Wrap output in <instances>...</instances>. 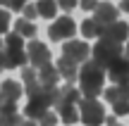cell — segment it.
<instances>
[{
  "mask_svg": "<svg viewBox=\"0 0 129 126\" xmlns=\"http://www.w3.org/2000/svg\"><path fill=\"white\" fill-rule=\"evenodd\" d=\"M77 79L81 83V90L84 98H96L98 93L103 90V81H105V69L101 64H96L93 60H86L81 64V69L77 71Z\"/></svg>",
  "mask_w": 129,
  "mask_h": 126,
  "instance_id": "6da1fadb",
  "label": "cell"
},
{
  "mask_svg": "<svg viewBox=\"0 0 129 126\" xmlns=\"http://www.w3.org/2000/svg\"><path fill=\"white\" fill-rule=\"evenodd\" d=\"M91 57L96 64H101L103 69H108L110 64H115L117 60L124 57V45H117V43H108V41H98L91 48Z\"/></svg>",
  "mask_w": 129,
  "mask_h": 126,
  "instance_id": "7a4b0ae2",
  "label": "cell"
},
{
  "mask_svg": "<svg viewBox=\"0 0 129 126\" xmlns=\"http://www.w3.org/2000/svg\"><path fill=\"white\" fill-rule=\"evenodd\" d=\"M77 112H79V119L86 126H101L105 121V109H103L101 100L96 98H81L77 102Z\"/></svg>",
  "mask_w": 129,
  "mask_h": 126,
  "instance_id": "3957f363",
  "label": "cell"
},
{
  "mask_svg": "<svg viewBox=\"0 0 129 126\" xmlns=\"http://www.w3.org/2000/svg\"><path fill=\"white\" fill-rule=\"evenodd\" d=\"M77 33V24H74L72 17H57L53 22V26L48 29V36L50 41L62 43V41H72V36Z\"/></svg>",
  "mask_w": 129,
  "mask_h": 126,
  "instance_id": "277c9868",
  "label": "cell"
},
{
  "mask_svg": "<svg viewBox=\"0 0 129 126\" xmlns=\"http://www.w3.org/2000/svg\"><path fill=\"white\" fill-rule=\"evenodd\" d=\"M62 57L69 62H74V64H84V62L91 57V48L86 45L84 41H64L62 45Z\"/></svg>",
  "mask_w": 129,
  "mask_h": 126,
  "instance_id": "5b68a950",
  "label": "cell"
},
{
  "mask_svg": "<svg viewBox=\"0 0 129 126\" xmlns=\"http://www.w3.org/2000/svg\"><path fill=\"white\" fill-rule=\"evenodd\" d=\"M26 60H29V67H34V69H41V67L50 64V50H48V45H43L41 41H29Z\"/></svg>",
  "mask_w": 129,
  "mask_h": 126,
  "instance_id": "8992f818",
  "label": "cell"
},
{
  "mask_svg": "<svg viewBox=\"0 0 129 126\" xmlns=\"http://www.w3.org/2000/svg\"><path fill=\"white\" fill-rule=\"evenodd\" d=\"M129 38V24L127 22H112L108 24V26H103L101 31V41H108V43H117V45H122Z\"/></svg>",
  "mask_w": 129,
  "mask_h": 126,
  "instance_id": "52a82bcc",
  "label": "cell"
},
{
  "mask_svg": "<svg viewBox=\"0 0 129 126\" xmlns=\"http://www.w3.org/2000/svg\"><path fill=\"white\" fill-rule=\"evenodd\" d=\"M105 76H110V81L115 86H129V60L122 57L115 64H110L105 69Z\"/></svg>",
  "mask_w": 129,
  "mask_h": 126,
  "instance_id": "ba28073f",
  "label": "cell"
},
{
  "mask_svg": "<svg viewBox=\"0 0 129 126\" xmlns=\"http://www.w3.org/2000/svg\"><path fill=\"white\" fill-rule=\"evenodd\" d=\"M117 17H120V10L112 3H98L96 10H93V22L98 26H108V24L117 22Z\"/></svg>",
  "mask_w": 129,
  "mask_h": 126,
  "instance_id": "9c48e42d",
  "label": "cell"
},
{
  "mask_svg": "<svg viewBox=\"0 0 129 126\" xmlns=\"http://www.w3.org/2000/svg\"><path fill=\"white\" fill-rule=\"evenodd\" d=\"M24 95V88H22V83H17V81H12V79H7V81H3V86H0V102H12V105H17V100Z\"/></svg>",
  "mask_w": 129,
  "mask_h": 126,
  "instance_id": "30bf717a",
  "label": "cell"
},
{
  "mask_svg": "<svg viewBox=\"0 0 129 126\" xmlns=\"http://www.w3.org/2000/svg\"><path fill=\"white\" fill-rule=\"evenodd\" d=\"M5 52V69H19V67H26V52L24 48H3Z\"/></svg>",
  "mask_w": 129,
  "mask_h": 126,
  "instance_id": "8fae6325",
  "label": "cell"
},
{
  "mask_svg": "<svg viewBox=\"0 0 129 126\" xmlns=\"http://www.w3.org/2000/svg\"><path fill=\"white\" fill-rule=\"evenodd\" d=\"M79 100H81V93H79L74 86H62V88H57V98H55V105L53 107H62V105H77Z\"/></svg>",
  "mask_w": 129,
  "mask_h": 126,
  "instance_id": "7c38bea8",
  "label": "cell"
},
{
  "mask_svg": "<svg viewBox=\"0 0 129 126\" xmlns=\"http://www.w3.org/2000/svg\"><path fill=\"white\" fill-rule=\"evenodd\" d=\"M22 117L17 112V105L12 102H0V126H19Z\"/></svg>",
  "mask_w": 129,
  "mask_h": 126,
  "instance_id": "4fadbf2b",
  "label": "cell"
},
{
  "mask_svg": "<svg viewBox=\"0 0 129 126\" xmlns=\"http://www.w3.org/2000/svg\"><path fill=\"white\" fill-rule=\"evenodd\" d=\"M38 74V83L46 86V88H57V81H60V74H57V69L53 64H46L41 67V69H36Z\"/></svg>",
  "mask_w": 129,
  "mask_h": 126,
  "instance_id": "5bb4252c",
  "label": "cell"
},
{
  "mask_svg": "<svg viewBox=\"0 0 129 126\" xmlns=\"http://www.w3.org/2000/svg\"><path fill=\"white\" fill-rule=\"evenodd\" d=\"M55 69H57V74H60V79H64L69 86L77 81V71H79V67L74 64V62H69V60H64V57H60V60H57V64H55Z\"/></svg>",
  "mask_w": 129,
  "mask_h": 126,
  "instance_id": "9a60e30c",
  "label": "cell"
},
{
  "mask_svg": "<svg viewBox=\"0 0 129 126\" xmlns=\"http://www.w3.org/2000/svg\"><path fill=\"white\" fill-rule=\"evenodd\" d=\"M105 100L110 105H117V102H129V86H112V88L103 90Z\"/></svg>",
  "mask_w": 129,
  "mask_h": 126,
  "instance_id": "2e32d148",
  "label": "cell"
},
{
  "mask_svg": "<svg viewBox=\"0 0 129 126\" xmlns=\"http://www.w3.org/2000/svg\"><path fill=\"white\" fill-rule=\"evenodd\" d=\"M57 119H62L64 124H74V121H79L77 105H62V107H57Z\"/></svg>",
  "mask_w": 129,
  "mask_h": 126,
  "instance_id": "e0dca14e",
  "label": "cell"
},
{
  "mask_svg": "<svg viewBox=\"0 0 129 126\" xmlns=\"http://www.w3.org/2000/svg\"><path fill=\"white\" fill-rule=\"evenodd\" d=\"M14 33L22 36V38H34V36H36V26H34V22L17 19V24H14Z\"/></svg>",
  "mask_w": 129,
  "mask_h": 126,
  "instance_id": "ac0fdd59",
  "label": "cell"
},
{
  "mask_svg": "<svg viewBox=\"0 0 129 126\" xmlns=\"http://www.w3.org/2000/svg\"><path fill=\"white\" fill-rule=\"evenodd\" d=\"M36 12L41 14V17H46V19H53L57 14V3L55 0H38Z\"/></svg>",
  "mask_w": 129,
  "mask_h": 126,
  "instance_id": "d6986e66",
  "label": "cell"
},
{
  "mask_svg": "<svg viewBox=\"0 0 129 126\" xmlns=\"http://www.w3.org/2000/svg\"><path fill=\"white\" fill-rule=\"evenodd\" d=\"M101 31H103V26H98L93 19H86V22H81V36H86V38H101Z\"/></svg>",
  "mask_w": 129,
  "mask_h": 126,
  "instance_id": "ffe728a7",
  "label": "cell"
},
{
  "mask_svg": "<svg viewBox=\"0 0 129 126\" xmlns=\"http://www.w3.org/2000/svg\"><path fill=\"white\" fill-rule=\"evenodd\" d=\"M5 48H24V38L17 33H5Z\"/></svg>",
  "mask_w": 129,
  "mask_h": 126,
  "instance_id": "44dd1931",
  "label": "cell"
},
{
  "mask_svg": "<svg viewBox=\"0 0 129 126\" xmlns=\"http://www.w3.org/2000/svg\"><path fill=\"white\" fill-rule=\"evenodd\" d=\"M22 74H24V86H31L38 81V74L34 67H22Z\"/></svg>",
  "mask_w": 129,
  "mask_h": 126,
  "instance_id": "7402d4cb",
  "label": "cell"
},
{
  "mask_svg": "<svg viewBox=\"0 0 129 126\" xmlns=\"http://www.w3.org/2000/svg\"><path fill=\"white\" fill-rule=\"evenodd\" d=\"M57 124V114L55 112H46L41 117V121H38V126H55Z\"/></svg>",
  "mask_w": 129,
  "mask_h": 126,
  "instance_id": "603a6c76",
  "label": "cell"
},
{
  "mask_svg": "<svg viewBox=\"0 0 129 126\" xmlns=\"http://www.w3.org/2000/svg\"><path fill=\"white\" fill-rule=\"evenodd\" d=\"M10 29V14L7 10H0V33H7Z\"/></svg>",
  "mask_w": 129,
  "mask_h": 126,
  "instance_id": "cb8c5ba5",
  "label": "cell"
},
{
  "mask_svg": "<svg viewBox=\"0 0 129 126\" xmlns=\"http://www.w3.org/2000/svg\"><path fill=\"white\" fill-rule=\"evenodd\" d=\"M112 109H115V117H124V114H129V102H117L112 105Z\"/></svg>",
  "mask_w": 129,
  "mask_h": 126,
  "instance_id": "d4e9b609",
  "label": "cell"
},
{
  "mask_svg": "<svg viewBox=\"0 0 129 126\" xmlns=\"http://www.w3.org/2000/svg\"><path fill=\"white\" fill-rule=\"evenodd\" d=\"M55 3H57V7H62L64 12H69V10H74L79 5V0H55Z\"/></svg>",
  "mask_w": 129,
  "mask_h": 126,
  "instance_id": "484cf974",
  "label": "cell"
},
{
  "mask_svg": "<svg viewBox=\"0 0 129 126\" xmlns=\"http://www.w3.org/2000/svg\"><path fill=\"white\" fill-rule=\"evenodd\" d=\"M22 12H24V17H22V19H26V22H31V19H34V17L38 14L34 5H24V7H22Z\"/></svg>",
  "mask_w": 129,
  "mask_h": 126,
  "instance_id": "4316f807",
  "label": "cell"
},
{
  "mask_svg": "<svg viewBox=\"0 0 129 126\" xmlns=\"http://www.w3.org/2000/svg\"><path fill=\"white\" fill-rule=\"evenodd\" d=\"M29 0H10V10H14V12H22V7L26 5Z\"/></svg>",
  "mask_w": 129,
  "mask_h": 126,
  "instance_id": "83f0119b",
  "label": "cell"
},
{
  "mask_svg": "<svg viewBox=\"0 0 129 126\" xmlns=\"http://www.w3.org/2000/svg\"><path fill=\"white\" fill-rule=\"evenodd\" d=\"M98 5V0H81V10H88V12H93Z\"/></svg>",
  "mask_w": 129,
  "mask_h": 126,
  "instance_id": "f1b7e54d",
  "label": "cell"
},
{
  "mask_svg": "<svg viewBox=\"0 0 129 126\" xmlns=\"http://www.w3.org/2000/svg\"><path fill=\"white\" fill-rule=\"evenodd\" d=\"M105 124H108V126H122V124H117V117H115V114L105 117Z\"/></svg>",
  "mask_w": 129,
  "mask_h": 126,
  "instance_id": "f546056e",
  "label": "cell"
},
{
  "mask_svg": "<svg viewBox=\"0 0 129 126\" xmlns=\"http://www.w3.org/2000/svg\"><path fill=\"white\" fill-rule=\"evenodd\" d=\"M120 10H122V12H129V0H122V3H120Z\"/></svg>",
  "mask_w": 129,
  "mask_h": 126,
  "instance_id": "4dcf8cb0",
  "label": "cell"
},
{
  "mask_svg": "<svg viewBox=\"0 0 129 126\" xmlns=\"http://www.w3.org/2000/svg\"><path fill=\"white\" fill-rule=\"evenodd\" d=\"M19 126H36V121H31V119H22V124Z\"/></svg>",
  "mask_w": 129,
  "mask_h": 126,
  "instance_id": "1f68e13d",
  "label": "cell"
},
{
  "mask_svg": "<svg viewBox=\"0 0 129 126\" xmlns=\"http://www.w3.org/2000/svg\"><path fill=\"white\" fill-rule=\"evenodd\" d=\"M3 69H5V52L0 50V71H3Z\"/></svg>",
  "mask_w": 129,
  "mask_h": 126,
  "instance_id": "d6a6232c",
  "label": "cell"
},
{
  "mask_svg": "<svg viewBox=\"0 0 129 126\" xmlns=\"http://www.w3.org/2000/svg\"><path fill=\"white\" fill-rule=\"evenodd\" d=\"M0 7H3V10H10V0H0Z\"/></svg>",
  "mask_w": 129,
  "mask_h": 126,
  "instance_id": "836d02e7",
  "label": "cell"
},
{
  "mask_svg": "<svg viewBox=\"0 0 129 126\" xmlns=\"http://www.w3.org/2000/svg\"><path fill=\"white\" fill-rule=\"evenodd\" d=\"M124 57H127V60H129V43H127V45H124Z\"/></svg>",
  "mask_w": 129,
  "mask_h": 126,
  "instance_id": "e575fe53",
  "label": "cell"
},
{
  "mask_svg": "<svg viewBox=\"0 0 129 126\" xmlns=\"http://www.w3.org/2000/svg\"><path fill=\"white\" fill-rule=\"evenodd\" d=\"M0 50H3V41H0Z\"/></svg>",
  "mask_w": 129,
  "mask_h": 126,
  "instance_id": "d590c367",
  "label": "cell"
}]
</instances>
